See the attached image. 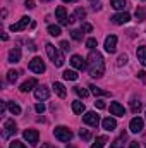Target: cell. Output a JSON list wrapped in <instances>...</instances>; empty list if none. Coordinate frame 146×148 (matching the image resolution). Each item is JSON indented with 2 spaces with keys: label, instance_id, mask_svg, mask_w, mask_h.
Here are the masks:
<instances>
[{
  "label": "cell",
  "instance_id": "1",
  "mask_svg": "<svg viewBox=\"0 0 146 148\" xmlns=\"http://www.w3.org/2000/svg\"><path fill=\"white\" fill-rule=\"evenodd\" d=\"M88 71L91 77H102L105 73V62H103V55L96 50H91L89 55H88Z\"/></svg>",
  "mask_w": 146,
  "mask_h": 148
},
{
  "label": "cell",
  "instance_id": "2",
  "mask_svg": "<svg viewBox=\"0 0 146 148\" xmlns=\"http://www.w3.org/2000/svg\"><path fill=\"white\" fill-rule=\"evenodd\" d=\"M46 53H48V57H50V60L57 66V67H60V66H64V55L52 45V43H46Z\"/></svg>",
  "mask_w": 146,
  "mask_h": 148
},
{
  "label": "cell",
  "instance_id": "3",
  "mask_svg": "<svg viewBox=\"0 0 146 148\" xmlns=\"http://www.w3.org/2000/svg\"><path fill=\"white\" fill-rule=\"evenodd\" d=\"M53 134H55V138L60 140V141H71V140H72V131H71L69 127H65V126H57V127L53 129Z\"/></svg>",
  "mask_w": 146,
  "mask_h": 148
},
{
  "label": "cell",
  "instance_id": "4",
  "mask_svg": "<svg viewBox=\"0 0 146 148\" xmlns=\"http://www.w3.org/2000/svg\"><path fill=\"white\" fill-rule=\"evenodd\" d=\"M29 71H33V73H36V74L45 73V62H43L40 57L31 59V60H29Z\"/></svg>",
  "mask_w": 146,
  "mask_h": 148
},
{
  "label": "cell",
  "instance_id": "5",
  "mask_svg": "<svg viewBox=\"0 0 146 148\" xmlns=\"http://www.w3.org/2000/svg\"><path fill=\"white\" fill-rule=\"evenodd\" d=\"M24 140L31 145V147H36L38 145V140H40V134H38V131L36 129H26L24 133Z\"/></svg>",
  "mask_w": 146,
  "mask_h": 148
},
{
  "label": "cell",
  "instance_id": "6",
  "mask_svg": "<svg viewBox=\"0 0 146 148\" xmlns=\"http://www.w3.org/2000/svg\"><path fill=\"white\" fill-rule=\"evenodd\" d=\"M83 121H84L88 126H91V127H96V126L100 124V117L96 115V112H86V114L83 115Z\"/></svg>",
  "mask_w": 146,
  "mask_h": 148
},
{
  "label": "cell",
  "instance_id": "7",
  "mask_svg": "<svg viewBox=\"0 0 146 148\" xmlns=\"http://www.w3.org/2000/svg\"><path fill=\"white\" fill-rule=\"evenodd\" d=\"M31 24V17H28V16H24V17H21V21L19 23H16V24H12L10 26V31H23V29H26L28 26Z\"/></svg>",
  "mask_w": 146,
  "mask_h": 148
},
{
  "label": "cell",
  "instance_id": "8",
  "mask_svg": "<svg viewBox=\"0 0 146 148\" xmlns=\"http://www.w3.org/2000/svg\"><path fill=\"white\" fill-rule=\"evenodd\" d=\"M143 127H145V122H143V119H141V117H134V119L131 121V124H129L131 133H141V131H143Z\"/></svg>",
  "mask_w": 146,
  "mask_h": 148
},
{
  "label": "cell",
  "instance_id": "9",
  "mask_svg": "<svg viewBox=\"0 0 146 148\" xmlns=\"http://www.w3.org/2000/svg\"><path fill=\"white\" fill-rule=\"evenodd\" d=\"M3 129H5V138H9L10 134H16L17 133V124L14 122V119H9V121H5V124H3Z\"/></svg>",
  "mask_w": 146,
  "mask_h": 148
},
{
  "label": "cell",
  "instance_id": "10",
  "mask_svg": "<svg viewBox=\"0 0 146 148\" xmlns=\"http://www.w3.org/2000/svg\"><path fill=\"white\" fill-rule=\"evenodd\" d=\"M105 50L108 53H113L117 50V36L115 35H110V36L105 38Z\"/></svg>",
  "mask_w": 146,
  "mask_h": 148
},
{
  "label": "cell",
  "instance_id": "11",
  "mask_svg": "<svg viewBox=\"0 0 146 148\" xmlns=\"http://www.w3.org/2000/svg\"><path fill=\"white\" fill-rule=\"evenodd\" d=\"M110 114L112 115H117V117H124L126 115V109L119 102H112L110 103Z\"/></svg>",
  "mask_w": 146,
  "mask_h": 148
},
{
  "label": "cell",
  "instance_id": "12",
  "mask_svg": "<svg viewBox=\"0 0 146 148\" xmlns=\"http://www.w3.org/2000/svg\"><path fill=\"white\" fill-rule=\"evenodd\" d=\"M129 19H131V16L127 12H120V14L112 16V23L113 24H126V23H129Z\"/></svg>",
  "mask_w": 146,
  "mask_h": 148
},
{
  "label": "cell",
  "instance_id": "13",
  "mask_svg": "<svg viewBox=\"0 0 146 148\" xmlns=\"http://www.w3.org/2000/svg\"><path fill=\"white\" fill-rule=\"evenodd\" d=\"M71 64H72V67L79 69V71H84L86 69V62H84V59L81 55H72L71 57Z\"/></svg>",
  "mask_w": 146,
  "mask_h": 148
},
{
  "label": "cell",
  "instance_id": "14",
  "mask_svg": "<svg viewBox=\"0 0 146 148\" xmlns=\"http://www.w3.org/2000/svg\"><path fill=\"white\" fill-rule=\"evenodd\" d=\"M55 16H57V19H59L60 24H69V17H67V14H65V7H62V5L57 7Z\"/></svg>",
  "mask_w": 146,
  "mask_h": 148
},
{
  "label": "cell",
  "instance_id": "15",
  "mask_svg": "<svg viewBox=\"0 0 146 148\" xmlns=\"http://www.w3.org/2000/svg\"><path fill=\"white\" fill-rule=\"evenodd\" d=\"M35 97H36V100H46L50 97V90L46 86H38L35 90Z\"/></svg>",
  "mask_w": 146,
  "mask_h": 148
},
{
  "label": "cell",
  "instance_id": "16",
  "mask_svg": "<svg viewBox=\"0 0 146 148\" xmlns=\"http://www.w3.org/2000/svg\"><path fill=\"white\" fill-rule=\"evenodd\" d=\"M36 84H38L36 79H35V77H29V79H26V81L21 84V91H23V93H28V91H31Z\"/></svg>",
  "mask_w": 146,
  "mask_h": 148
},
{
  "label": "cell",
  "instance_id": "17",
  "mask_svg": "<svg viewBox=\"0 0 146 148\" xmlns=\"http://www.w3.org/2000/svg\"><path fill=\"white\" fill-rule=\"evenodd\" d=\"M102 126H103L105 131H113V129L117 127V121H115L113 117H105V119L102 121Z\"/></svg>",
  "mask_w": 146,
  "mask_h": 148
},
{
  "label": "cell",
  "instance_id": "18",
  "mask_svg": "<svg viewBox=\"0 0 146 148\" xmlns=\"http://www.w3.org/2000/svg\"><path fill=\"white\" fill-rule=\"evenodd\" d=\"M19 60H21V48L19 47H14L9 52V62H19Z\"/></svg>",
  "mask_w": 146,
  "mask_h": 148
},
{
  "label": "cell",
  "instance_id": "19",
  "mask_svg": "<svg viewBox=\"0 0 146 148\" xmlns=\"http://www.w3.org/2000/svg\"><path fill=\"white\" fill-rule=\"evenodd\" d=\"M53 90H55V93H57L60 98H65L67 91H65V86H64L62 83H53Z\"/></svg>",
  "mask_w": 146,
  "mask_h": 148
},
{
  "label": "cell",
  "instance_id": "20",
  "mask_svg": "<svg viewBox=\"0 0 146 148\" xmlns=\"http://www.w3.org/2000/svg\"><path fill=\"white\" fill-rule=\"evenodd\" d=\"M136 55H138L139 62L146 67V47H139V48H138V52H136Z\"/></svg>",
  "mask_w": 146,
  "mask_h": 148
},
{
  "label": "cell",
  "instance_id": "21",
  "mask_svg": "<svg viewBox=\"0 0 146 148\" xmlns=\"http://www.w3.org/2000/svg\"><path fill=\"white\" fill-rule=\"evenodd\" d=\"M110 5H112L115 10H124V7H126V0H110Z\"/></svg>",
  "mask_w": 146,
  "mask_h": 148
},
{
  "label": "cell",
  "instance_id": "22",
  "mask_svg": "<svg viewBox=\"0 0 146 148\" xmlns=\"http://www.w3.org/2000/svg\"><path fill=\"white\" fill-rule=\"evenodd\" d=\"M72 110H74V114H83L84 112V103L79 102V100L72 102Z\"/></svg>",
  "mask_w": 146,
  "mask_h": 148
},
{
  "label": "cell",
  "instance_id": "23",
  "mask_svg": "<svg viewBox=\"0 0 146 148\" xmlns=\"http://www.w3.org/2000/svg\"><path fill=\"white\" fill-rule=\"evenodd\" d=\"M48 33H50L52 36H60V35H62V29H60V26L50 24V26H48Z\"/></svg>",
  "mask_w": 146,
  "mask_h": 148
},
{
  "label": "cell",
  "instance_id": "24",
  "mask_svg": "<svg viewBox=\"0 0 146 148\" xmlns=\"http://www.w3.org/2000/svg\"><path fill=\"white\" fill-rule=\"evenodd\" d=\"M107 141H108L107 136H98V138H96V143H95L91 148H103L105 145H107Z\"/></svg>",
  "mask_w": 146,
  "mask_h": 148
},
{
  "label": "cell",
  "instance_id": "25",
  "mask_svg": "<svg viewBox=\"0 0 146 148\" xmlns=\"http://www.w3.org/2000/svg\"><path fill=\"white\" fill-rule=\"evenodd\" d=\"M62 76H64V79H67V81H76V79H77V73H76V71H69V69L64 71Z\"/></svg>",
  "mask_w": 146,
  "mask_h": 148
},
{
  "label": "cell",
  "instance_id": "26",
  "mask_svg": "<svg viewBox=\"0 0 146 148\" xmlns=\"http://www.w3.org/2000/svg\"><path fill=\"white\" fill-rule=\"evenodd\" d=\"M141 109H143V105H141L136 98H132V100H131V110L134 112V114H138V112H141Z\"/></svg>",
  "mask_w": 146,
  "mask_h": 148
},
{
  "label": "cell",
  "instance_id": "27",
  "mask_svg": "<svg viewBox=\"0 0 146 148\" xmlns=\"http://www.w3.org/2000/svg\"><path fill=\"white\" fill-rule=\"evenodd\" d=\"M9 110H10V114H14V115H19L21 114V107L17 105V103H14V102H9Z\"/></svg>",
  "mask_w": 146,
  "mask_h": 148
},
{
  "label": "cell",
  "instance_id": "28",
  "mask_svg": "<svg viewBox=\"0 0 146 148\" xmlns=\"http://www.w3.org/2000/svg\"><path fill=\"white\" fill-rule=\"evenodd\" d=\"M89 88H91V93H93L95 97H100V95H110L108 91H103L102 88H98V86H95V84H91Z\"/></svg>",
  "mask_w": 146,
  "mask_h": 148
},
{
  "label": "cell",
  "instance_id": "29",
  "mask_svg": "<svg viewBox=\"0 0 146 148\" xmlns=\"http://www.w3.org/2000/svg\"><path fill=\"white\" fill-rule=\"evenodd\" d=\"M124 138H126V133H122V136H120V138H117V140L110 145V148H124V143H122V141H124Z\"/></svg>",
  "mask_w": 146,
  "mask_h": 148
},
{
  "label": "cell",
  "instance_id": "30",
  "mask_svg": "<svg viewBox=\"0 0 146 148\" xmlns=\"http://www.w3.org/2000/svg\"><path fill=\"white\" fill-rule=\"evenodd\" d=\"M17 76H19L17 71H9V73H7V81H9V83H16V81H17Z\"/></svg>",
  "mask_w": 146,
  "mask_h": 148
},
{
  "label": "cell",
  "instance_id": "31",
  "mask_svg": "<svg viewBox=\"0 0 146 148\" xmlns=\"http://www.w3.org/2000/svg\"><path fill=\"white\" fill-rule=\"evenodd\" d=\"M96 45H98L96 38H88V40H86V47H88L89 50H95V48H96Z\"/></svg>",
  "mask_w": 146,
  "mask_h": 148
},
{
  "label": "cell",
  "instance_id": "32",
  "mask_svg": "<svg viewBox=\"0 0 146 148\" xmlns=\"http://www.w3.org/2000/svg\"><path fill=\"white\" fill-rule=\"evenodd\" d=\"M79 136H81L84 141H89V140H91V133H89L88 129H79Z\"/></svg>",
  "mask_w": 146,
  "mask_h": 148
},
{
  "label": "cell",
  "instance_id": "33",
  "mask_svg": "<svg viewBox=\"0 0 146 148\" xmlns=\"http://www.w3.org/2000/svg\"><path fill=\"white\" fill-rule=\"evenodd\" d=\"M74 90H76V93H77L79 97H83V98L88 97V90H86V88H83V86H76Z\"/></svg>",
  "mask_w": 146,
  "mask_h": 148
},
{
  "label": "cell",
  "instance_id": "34",
  "mask_svg": "<svg viewBox=\"0 0 146 148\" xmlns=\"http://www.w3.org/2000/svg\"><path fill=\"white\" fill-rule=\"evenodd\" d=\"M136 19L138 21H145L146 19V12L143 9H136Z\"/></svg>",
  "mask_w": 146,
  "mask_h": 148
},
{
  "label": "cell",
  "instance_id": "35",
  "mask_svg": "<svg viewBox=\"0 0 146 148\" xmlns=\"http://www.w3.org/2000/svg\"><path fill=\"white\" fill-rule=\"evenodd\" d=\"M71 36H72L76 41H79V40L83 38V31H81V29H72V31H71Z\"/></svg>",
  "mask_w": 146,
  "mask_h": 148
},
{
  "label": "cell",
  "instance_id": "36",
  "mask_svg": "<svg viewBox=\"0 0 146 148\" xmlns=\"http://www.w3.org/2000/svg\"><path fill=\"white\" fill-rule=\"evenodd\" d=\"M72 16H74V17H76V19H77V17H79V19H83V17H84V16H86V10H84V9H81V7H79V9H76V12H74Z\"/></svg>",
  "mask_w": 146,
  "mask_h": 148
},
{
  "label": "cell",
  "instance_id": "37",
  "mask_svg": "<svg viewBox=\"0 0 146 148\" xmlns=\"http://www.w3.org/2000/svg\"><path fill=\"white\" fill-rule=\"evenodd\" d=\"M9 148H26V145L23 143V141H19V140H14L12 143H10V147Z\"/></svg>",
  "mask_w": 146,
  "mask_h": 148
},
{
  "label": "cell",
  "instance_id": "38",
  "mask_svg": "<svg viewBox=\"0 0 146 148\" xmlns=\"http://www.w3.org/2000/svg\"><path fill=\"white\" fill-rule=\"evenodd\" d=\"M124 64H127V55L126 53L119 55V59H117V66H124Z\"/></svg>",
  "mask_w": 146,
  "mask_h": 148
},
{
  "label": "cell",
  "instance_id": "39",
  "mask_svg": "<svg viewBox=\"0 0 146 148\" xmlns=\"http://www.w3.org/2000/svg\"><path fill=\"white\" fill-rule=\"evenodd\" d=\"M81 31H84V33H91V31H93V26L88 24V23H84V24L81 26Z\"/></svg>",
  "mask_w": 146,
  "mask_h": 148
},
{
  "label": "cell",
  "instance_id": "40",
  "mask_svg": "<svg viewBox=\"0 0 146 148\" xmlns=\"http://www.w3.org/2000/svg\"><path fill=\"white\" fill-rule=\"evenodd\" d=\"M35 109H36L38 114H43V112H45V105H43V103H36V107H35Z\"/></svg>",
  "mask_w": 146,
  "mask_h": 148
},
{
  "label": "cell",
  "instance_id": "41",
  "mask_svg": "<svg viewBox=\"0 0 146 148\" xmlns=\"http://www.w3.org/2000/svg\"><path fill=\"white\" fill-rule=\"evenodd\" d=\"M60 47H62V50H64V52H67V50L71 48V45H69V41H62V43H60Z\"/></svg>",
  "mask_w": 146,
  "mask_h": 148
},
{
  "label": "cell",
  "instance_id": "42",
  "mask_svg": "<svg viewBox=\"0 0 146 148\" xmlns=\"http://www.w3.org/2000/svg\"><path fill=\"white\" fill-rule=\"evenodd\" d=\"M95 105H96V109H105L107 105H105V102H102V100H96L95 102Z\"/></svg>",
  "mask_w": 146,
  "mask_h": 148
},
{
  "label": "cell",
  "instance_id": "43",
  "mask_svg": "<svg viewBox=\"0 0 146 148\" xmlns=\"http://www.w3.org/2000/svg\"><path fill=\"white\" fill-rule=\"evenodd\" d=\"M26 7L28 9H35V2L33 0H26Z\"/></svg>",
  "mask_w": 146,
  "mask_h": 148
},
{
  "label": "cell",
  "instance_id": "44",
  "mask_svg": "<svg viewBox=\"0 0 146 148\" xmlns=\"http://www.w3.org/2000/svg\"><path fill=\"white\" fill-rule=\"evenodd\" d=\"M145 71H139V73H138V76H139V79H141V81H143V83H145L146 81V76H145Z\"/></svg>",
  "mask_w": 146,
  "mask_h": 148
},
{
  "label": "cell",
  "instance_id": "45",
  "mask_svg": "<svg viewBox=\"0 0 146 148\" xmlns=\"http://www.w3.org/2000/svg\"><path fill=\"white\" fill-rule=\"evenodd\" d=\"M129 148H141V147H139L138 141H131V143H129Z\"/></svg>",
  "mask_w": 146,
  "mask_h": 148
},
{
  "label": "cell",
  "instance_id": "46",
  "mask_svg": "<svg viewBox=\"0 0 146 148\" xmlns=\"http://www.w3.org/2000/svg\"><path fill=\"white\" fill-rule=\"evenodd\" d=\"M93 9H95V10H100V9H102V3H93Z\"/></svg>",
  "mask_w": 146,
  "mask_h": 148
},
{
  "label": "cell",
  "instance_id": "47",
  "mask_svg": "<svg viewBox=\"0 0 146 148\" xmlns=\"http://www.w3.org/2000/svg\"><path fill=\"white\" fill-rule=\"evenodd\" d=\"M41 148H55V147H53V145H50V143H43Z\"/></svg>",
  "mask_w": 146,
  "mask_h": 148
},
{
  "label": "cell",
  "instance_id": "48",
  "mask_svg": "<svg viewBox=\"0 0 146 148\" xmlns=\"http://www.w3.org/2000/svg\"><path fill=\"white\" fill-rule=\"evenodd\" d=\"M2 40H3V41H7V40H9V36H7V33H3V35H2Z\"/></svg>",
  "mask_w": 146,
  "mask_h": 148
},
{
  "label": "cell",
  "instance_id": "49",
  "mask_svg": "<svg viewBox=\"0 0 146 148\" xmlns=\"http://www.w3.org/2000/svg\"><path fill=\"white\" fill-rule=\"evenodd\" d=\"M64 2H65V3H67V2H77V0H64Z\"/></svg>",
  "mask_w": 146,
  "mask_h": 148
},
{
  "label": "cell",
  "instance_id": "50",
  "mask_svg": "<svg viewBox=\"0 0 146 148\" xmlns=\"http://www.w3.org/2000/svg\"><path fill=\"white\" fill-rule=\"evenodd\" d=\"M67 148H74V147H67Z\"/></svg>",
  "mask_w": 146,
  "mask_h": 148
}]
</instances>
